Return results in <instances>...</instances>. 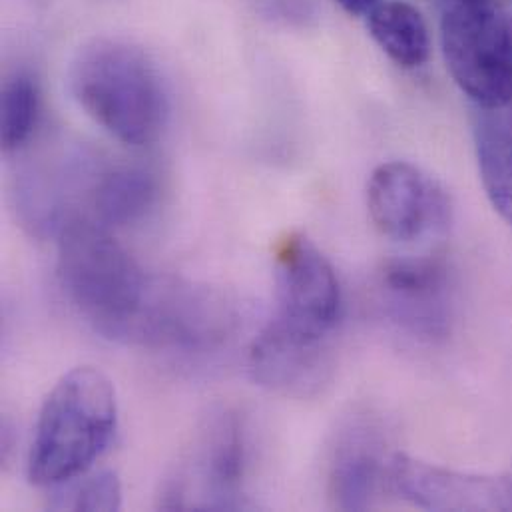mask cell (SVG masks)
Segmentation results:
<instances>
[{
  "instance_id": "1",
  "label": "cell",
  "mask_w": 512,
  "mask_h": 512,
  "mask_svg": "<svg viewBox=\"0 0 512 512\" xmlns=\"http://www.w3.org/2000/svg\"><path fill=\"white\" fill-rule=\"evenodd\" d=\"M56 228V269L68 301L102 335L132 341L154 279L92 216L66 214Z\"/></svg>"
},
{
  "instance_id": "2",
  "label": "cell",
  "mask_w": 512,
  "mask_h": 512,
  "mask_svg": "<svg viewBox=\"0 0 512 512\" xmlns=\"http://www.w3.org/2000/svg\"><path fill=\"white\" fill-rule=\"evenodd\" d=\"M68 84L78 106L118 142L154 144L168 120V94L156 64L138 46L98 38L74 58Z\"/></svg>"
},
{
  "instance_id": "3",
  "label": "cell",
  "mask_w": 512,
  "mask_h": 512,
  "mask_svg": "<svg viewBox=\"0 0 512 512\" xmlns=\"http://www.w3.org/2000/svg\"><path fill=\"white\" fill-rule=\"evenodd\" d=\"M118 423L116 391L94 367L62 375L46 395L28 453V479L60 487L84 473L108 449Z\"/></svg>"
},
{
  "instance_id": "4",
  "label": "cell",
  "mask_w": 512,
  "mask_h": 512,
  "mask_svg": "<svg viewBox=\"0 0 512 512\" xmlns=\"http://www.w3.org/2000/svg\"><path fill=\"white\" fill-rule=\"evenodd\" d=\"M441 42L457 86L485 112L512 102V36L493 0H443Z\"/></svg>"
},
{
  "instance_id": "5",
  "label": "cell",
  "mask_w": 512,
  "mask_h": 512,
  "mask_svg": "<svg viewBox=\"0 0 512 512\" xmlns=\"http://www.w3.org/2000/svg\"><path fill=\"white\" fill-rule=\"evenodd\" d=\"M341 311V287L329 259L305 236L283 240L275 257V313L269 327L321 345Z\"/></svg>"
},
{
  "instance_id": "6",
  "label": "cell",
  "mask_w": 512,
  "mask_h": 512,
  "mask_svg": "<svg viewBox=\"0 0 512 512\" xmlns=\"http://www.w3.org/2000/svg\"><path fill=\"white\" fill-rule=\"evenodd\" d=\"M234 327L236 311L222 293L194 283L154 279L132 341L204 351L226 341Z\"/></svg>"
},
{
  "instance_id": "7",
  "label": "cell",
  "mask_w": 512,
  "mask_h": 512,
  "mask_svg": "<svg viewBox=\"0 0 512 512\" xmlns=\"http://www.w3.org/2000/svg\"><path fill=\"white\" fill-rule=\"evenodd\" d=\"M367 208L375 228L403 244L443 234L451 224V200L445 188L409 162L375 168L367 184Z\"/></svg>"
},
{
  "instance_id": "8",
  "label": "cell",
  "mask_w": 512,
  "mask_h": 512,
  "mask_svg": "<svg viewBox=\"0 0 512 512\" xmlns=\"http://www.w3.org/2000/svg\"><path fill=\"white\" fill-rule=\"evenodd\" d=\"M379 295L389 319L407 335L437 343L451 333L453 285L435 257H399L379 277Z\"/></svg>"
},
{
  "instance_id": "9",
  "label": "cell",
  "mask_w": 512,
  "mask_h": 512,
  "mask_svg": "<svg viewBox=\"0 0 512 512\" xmlns=\"http://www.w3.org/2000/svg\"><path fill=\"white\" fill-rule=\"evenodd\" d=\"M387 477L395 493L425 511H512L511 477L471 475L393 455Z\"/></svg>"
},
{
  "instance_id": "10",
  "label": "cell",
  "mask_w": 512,
  "mask_h": 512,
  "mask_svg": "<svg viewBox=\"0 0 512 512\" xmlns=\"http://www.w3.org/2000/svg\"><path fill=\"white\" fill-rule=\"evenodd\" d=\"M246 431L232 411L214 413L198 437L192 467L168 483L184 485L194 481L200 493L198 509L234 511L244 507L246 479Z\"/></svg>"
},
{
  "instance_id": "11",
  "label": "cell",
  "mask_w": 512,
  "mask_h": 512,
  "mask_svg": "<svg viewBox=\"0 0 512 512\" xmlns=\"http://www.w3.org/2000/svg\"><path fill=\"white\" fill-rule=\"evenodd\" d=\"M385 449L371 421H351L337 435L329 461V497L339 511H365L373 505L387 475Z\"/></svg>"
},
{
  "instance_id": "12",
  "label": "cell",
  "mask_w": 512,
  "mask_h": 512,
  "mask_svg": "<svg viewBox=\"0 0 512 512\" xmlns=\"http://www.w3.org/2000/svg\"><path fill=\"white\" fill-rule=\"evenodd\" d=\"M252 373L261 385L293 395H307L325 375L321 345L301 343L265 325L250 353Z\"/></svg>"
},
{
  "instance_id": "13",
  "label": "cell",
  "mask_w": 512,
  "mask_h": 512,
  "mask_svg": "<svg viewBox=\"0 0 512 512\" xmlns=\"http://www.w3.org/2000/svg\"><path fill=\"white\" fill-rule=\"evenodd\" d=\"M158 184L142 168H110L100 172L90 186L94 220L104 226H132L142 222L156 206Z\"/></svg>"
},
{
  "instance_id": "14",
  "label": "cell",
  "mask_w": 512,
  "mask_h": 512,
  "mask_svg": "<svg viewBox=\"0 0 512 512\" xmlns=\"http://www.w3.org/2000/svg\"><path fill=\"white\" fill-rule=\"evenodd\" d=\"M367 26L373 40L397 66L413 70L427 62L429 28L423 14L409 2H381L367 14Z\"/></svg>"
},
{
  "instance_id": "15",
  "label": "cell",
  "mask_w": 512,
  "mask_h": 512,
  "mask_svg": "<svg viewBox=\"0 0 512 512\" xmlns=\"http://www.w3.org/2000/svg\"><path fill=\"white\" fill-rule=\"evenodd\" d=\"M475 146L485 194L495 212L512 226V132L485 114L475 126Z\"/></svg>"
},
{
  "instance_id": "16",
  "label": "cell",
  "mask_w": 512,
  "mask_h": 512,
  "mask_svg": "<svg viewBox=\"0 0 512 512\" xmlns=\"http://www.w3.org/2000/svg\"><path fill=\"white\" fill-rule=\"evenodd\" d=\"M0 138L6 152L24 146L38 122L40 92L34 78L26 72H16L6 78L0 102Z\"/></svg>"
},
{
  "instance_id": "17",
  "label": "cell",
  "mask_w": 512,
  "mask_h": 512,
  "mask_svg": "<svg viewBox=\"0 0 512 512\" xmlns=\"http://www.w3.org/2000/svg\"><path fill=\"white\" fill-rule=\"evenodd\" d=\"M54 495L50 507L56 511H118L122 507V485L116 473L100 471L80 475Z\"/></svg>"
},
{
  "instance_id": "18",
  "label": "cell",
  "mask_w": 512,
  "mask_h": 512,
  "mask_svg": "<svg viewBox=\"0 0 512 512\" xmlns=\"http://www.w3.org/2000/svg\"><path fill=\"white\" fill-rule=\"evenodd\" d=\"M383 0H337V4L349 12L351 16H361V14H369L373 8H377Z\"/></svg>"
}]
</instances>
